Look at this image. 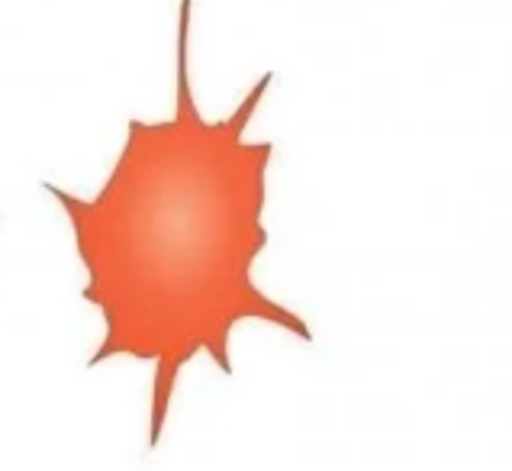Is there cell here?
I'll use <instances>...</instances> for the list:
<instances>
[{"instance_id":"cell-1","label":"cell","mask_w":512,"mask_h":471,"mask_svg":"<svg viewBox=\"0 0 512 471\" xmlns=\"http://www.w3.org/2000/svg\"><path fill=\"white\" fill-rule=\"evenodd\" d=\"M190 39L194 0H178L171 113L126 120L97 194L46 184L84 271L81 301L104 323L87 368L116 359L152 365L149 449L162 446L190 362L203 355L219 375H232V336L242 323L313 342L310 320L255 281L271 246L265 213L277 149L271 139H248V130L274 71H261L226 117L207 120L194 94Z\"/></svg>"}]
</instances>
